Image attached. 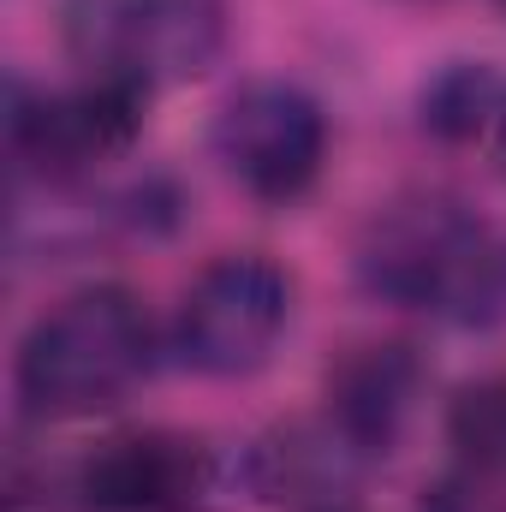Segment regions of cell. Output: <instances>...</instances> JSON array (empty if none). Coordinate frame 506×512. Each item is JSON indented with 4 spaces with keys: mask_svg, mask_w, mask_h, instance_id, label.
<instances>
[{
    "mask_svg": "<svg viewBox=\"0 0 506 512\" xmlns=\"http://www.w3.org/2000/svg\"><path fill=\"white\" fill-rule=\"evenodd\" d=\"M447 435L471 471H489V477L506 471V376L465 387L447 411Z\"/></svg>",
    "mask_w": 506,
    "mask_h": 512,
    "instance_id": "obj_11",
    "label": "cell"
},
{
    "mask_svg": "<svg viewBox=\"0 0 506 512\" xmlns=\"http://www.w3.org/2000/svg\"><path fill=\"white\" fill-rule=\"evenodd\" d=\"M358 280L399 310H435L477 328L506 310V245L471 209L447 197H411L370 221Z\"/></svg>",
    "mask_w": 506,
    "mask_h": 512,
    "instance_id": "obj_1",
    "label": "cell"
},
{
    "mask_svg": "<svg viewBox=\"0 0 506 512\" xmlns=\"http://www.w3.org/2000/svg\"><path fill=\"white\" fill-rule=\"evenodd\" d=\"M292 316V280L280 262L256 251L209 262L173 322V352L197 376H251L268 364L280 328Z\"/></svg>",
    "mask_w": 506,
    "mask_h": 512,
    "instance_id": "obj_3",
    "label": "cell"
},
{
    "mask_svg": "<svg viewBox=\"0 0 506 512\" xmlns=\"http://www.w3.org/2000/svg\"><path fill=\"white\" fill-rule=\"evenodd\" d=\"M501 161H506V120H501Z\"/></svg>",
    "mask_w": 506,
    "mask_h": 512,
    "instance_id": "obj_12",
    "label": "cell"
},
{
    "mask_svg": "<svg viewBox=\"0 0 506 512\" xmlns=\"http://www.w3.org/2000/svg\"><path fill=\"white\" fill-rule=\"evenodd\" d=\"M495 114L506 120V84H501V72L483 66V60H453L423 90V126L435 137H453V143L477 137Z\"/></svg>",
    "mask_w": 506,
    "mask_h": 512,
    "instance_id": "obj_10",
    "label": "cell"
},
{
    "mask_svg": "<svg viewBox=\"0 0 506 512\" xmlns=\"http://www.w3.org/2000/svg\"><path fill=\"white\" fill-rule=\"evenodd\" d=\"M221 167L262 203H292L316 185L328 155V114L310 90L286 78H256L233 90L215 114Z\"/></svg>",
    "mask_w": 506,
    "mask_h": 512,
    "instance_id": "obj_5",
    "label": "cell"
},
{
    "mask_svg": "<svg viewBox=\"0 0 506 512\" xmlns=\"http://www.w3.org/2000/svg\"><path fill=\"white\" fill-rule=\"evenodd\" d=\"M209 489H215L209 447L173 429L114 435L78 465V495L90 512H197Z\"/></svg>",
    "mask_w": 506,
    "mask_h": 512,
    "instance_id": "obj_7",
    "label": "cell"
},
{
    "mask_svg": "<svg viewBox=\"0 0 506 512\" xmlns=\"http://www.w3.org/2000/svg\"><path fill=\"white\" fill-rule=\"evenodd\" d=\"M227 36L221 0H78L72 6V48L90 72H126L155 84L197 78L215 66Z\"/></svg>",
    "mask_w": 506,
    "mask_h": 512,
    "instance_id": "obj_4",
    "label": "cell"
},
{
    "mask_svg": "<svg viewBox=\"0 0 506 512\" xmlns=\"http://www.w3.org/2000/svg\"><path fill=\"white\" fill-rule=\"evenodd\" d=\"M376 459H381L376 447L358 441L334 411H316V417L274 423L256 441L251 447V489H256V501H274V507L334 512Z\"/></svg>",
    "mask_w": 506,
    "mask_h": 512,
    "instance_id": "obj_8",
    "label": "cell"
},
{
    "mask_svg": "<svg viewBox=\"0 0 506 512\" xmlns=\"http://www.w3.org/2000/svg\"><path fill=\"white\" fill-rule=\"evenodd\" d=\"M155 334L126 286H84L36 316L18 346V399L36 417L114 411L149 376Z\"/></svg>",
    "mask_w": 506,
    "mask_h": 512,
    "instance_id": "obj_2",
    "label": "cell"
},
{
    "mask_svg": "<svg viewBox=\"0 0 506 512\" xmlns=\"http://www.w3.org/2000/svg\"><path fill=\"white\" fill-rule=\"evenodd\" d=\"M149 84L126 72H96L72 96H24L12 90V155L42 179H72L102 155H120L143 131Z\"/></svg>",
    "mask_w": 506,
    "mask_h": 512,
    "instance_id": "obj_6",
    "label": "cell"
},
{
    "mask_svg": "<svg viewBox=\"0 0 506 512\" xmlns=\"http://www.w3.org/2000/svg\"><path fill=\"white\" fill-rule=\"evenodd\" d=\"M417 382H423V370H417V358L405 346H364V352H352L334 370L328 411L358 441H370L376 453H387L399 423H405V411H411V399H417Z\"/></svg>",
    "mask_w": 506,
    "mask_h": 512,
    "instance_id": "obj_9",
    "label": "cell"
}]
</instances>
